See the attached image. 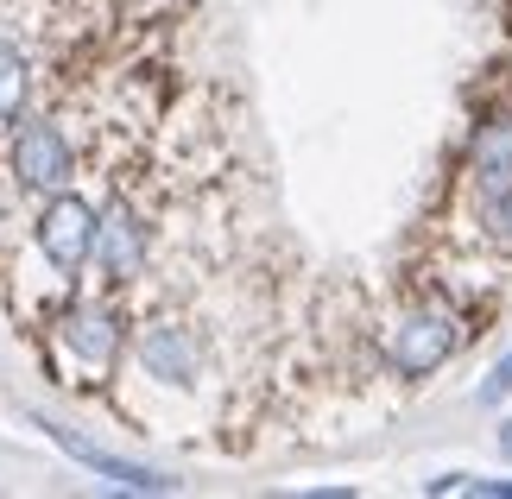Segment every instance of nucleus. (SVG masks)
Masks as SVG:
<instances>
[{"instance_id": "obj_1", "label": "nucleus", "mask_w": 512, "mask_h": 499, "mask_svg": "<svg viewBox=\"0 0 512 499\" xmlns=\"http://www.w3.org/2000/svg\"><path fill=\"white\" fill-rule=\"evenodd\" d=\"M487 316L456 297L443 278H411V291L380 316V367L399 379V386H424L437 379L456 354L481 335Z\"/></svg>"}, {"instance_id": "obj_2", "label": "nucleus", "mask_w": 512, "mask_h": 499, "mask_svg": "<svg viewBox=\"0 0 512 499\" xmlns=\"http://www.w3.org/2000/svg\"><path fill=\"white\" fill-rule=\"evenodd\" d=\"M51 354L64 367V386H108L133 354V329L114 297H64L51 316Z\"/></svg>"}, {"instance_id": "obj_3", "label": "nucleus", "mask_w": 512, "mask_h": 499, "mask_svg": "<svg viewBox=\"0 0 512 499\" xmlns=\"http://www.w3.org/2000/svg\"><path fill=\"white\" fill-rule=\"evenodd\" d=\"M506 190H512V95L500 89L468 121L462 158H456V196H462V209H475L487 196H506Z\"/></svg>"}, {"instance_id": "obj_4", "label": "nucleus", "mask_w": 512, "mask_h": 499, "mask_svg": "<svg viewBox=\"0 0 512 499\" xmlns=\"http://www.w3.org/2000/svg\"><path fill=\"white\" fill-rule=\"evenodd\" d=\"M95 234H102V209H95L83 190L45 196V209H38V222H32L38 259H45L64 285H76V278L95 266Z\"/></svg>"}, {"instance_id": "obj_5", "label": "nucleus", "mask_w": 512, "mask_h": 499, "mask_svg": "<svg viewBox=\"0 0 512 499\" xmlns=\"http://www.w3.org/2000/svg\"><path fill=\"white\" fill-rule=\"evenodd\" d=\"M133 367H140L152 386L196 392L203 373H209V342H203L196 323H184V316H152V323L133 329Z\"/></svg>"}, {"instance_id": "obj_6", "label": "nucleus", "mask_w": 512, "mask_h": 499, "mask_svg": "<svg viewBox=\"0 0 512 499\" xmlns=\"http://www.w3.org/2000/svg\"><path fill=\"white\" fill-rule=\"evenodd\" d=\"M152 247H159V228L152 215L133 203V196H108L102 203V234H95V272H102L108 291H133L152 266Z\"/></svg>"}, {"instance_id": "obj_7", "label": "nucleus", "mask_w": 512, "mask_h": 499, "mask_svg": "<svg viewBox=\"0 0 512 499\" xmlns=\"http://www.w3.org/2000/svg\"><path fill=\"white\" fill-rule=\"evenodd\" d=\"M13 184L26 196H57L76 184V139L57 114H26L13 127Z\"/></svg>"}, {"instance_id": "obj_8", "label": "nucleus", "mask_w": 512, "mask_h": 499, "mask_svg": "<svg viewBox=\"0 0 512 499\" xmlns=\"http://www.w3.org/2000/svg\"><path fill=\"white\" fill-rule=\"evenodd\" d=\"M32 430H45L57 449L70 455L76 468H89V474H102L108 487H121V493H177L184 481L177 474H165V468H146V462H127V455H114V449H102V443H89L83 430H70V424H57V417H45V411H32Z\"/></svg>"}, {"instance_id": "obj_9", "label": "nucleus", "mask_w": 512, "mask_h": 499, "mask_svg": "<svg viewBox=\"0 0 512 499\" xmlns=\"http://www.w3.org/2000/svg\"><path fill=\"white\" fill-rule=\"evenodd\" d=\"M32 108V51L19 38H0V127H19Z\"/></svg>"}, {"instance_id": "obj_10", "label": "nucleus", "mask_w": 512, "mask_h": 499, "mask_svg": "<svg viewBox=\"0 0 512 499\" xmlns=\"http://www.w3.org/2000/svg\"><path fill=\"white\" fill-rule=\"evenodd\" d=\"M506 398H512V348L500 354L494 367H487V379H481V386H475V405H481V411H500Z\"/></svg>"}, {"instance_id": "obj_11", "label": "nucleus", "mask_w": 512, "mask_h": 499, "mask_svg": "<svg viewBox=\"0 0 512 499\" xmlns=\"http://www.w3.org/2000/svg\"><path fill=\"white\" fill-rule=\"evenodd\" d=\"M468 493L475 499H512V474H468Z\"/></svg>"}, {"instance_id": "obj_12", "label": "nucleus", "mask_w": 512, "mask_h": 499, "mask_svg": "<svg viewBox=\"0 0 512 499\" xmlns=\"http://www.w3.org/2000/svg\"><path fill=\"white\" fill-rule=\"evenodd\" d=\"M494 449H500V462H512V411L500 417V430H494Z\"/></svg>"}]
</instances>
